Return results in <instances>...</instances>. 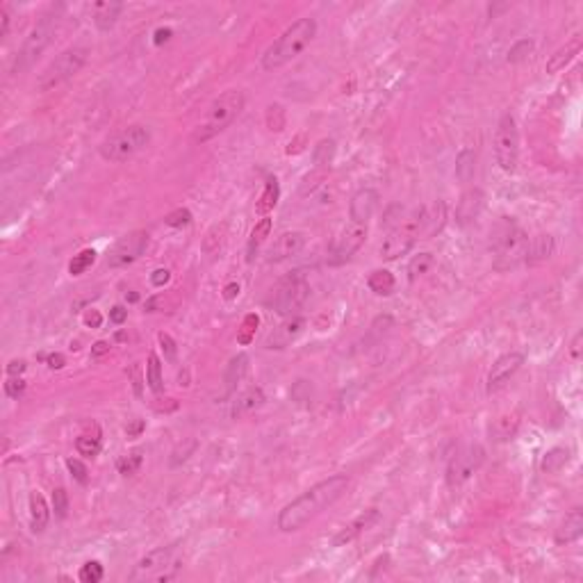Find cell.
Instances as JSON below:
<instances>
[{
	"label": "cell",
	"mask_w": 583,
	"mask_h": 583,
	"mask_svg": "<svg viewBox=\"0 0 583 583\" xmlns=\"http://www.w3.org/2000/svg\"><path fill=\"white\" fill-rule=\"evenodd\" d=\"M346 488H349V476H344V474L324 478V481H319L317 485H312L310 490H305L303 495H298L294 502H289L285 508L278 513L276 524H278V529L285 533L303 529V526L308 524L310 519H315L324 508L335 504L346 492Z\"/></svg>",
	"instance_id": "cell-1"
},
{
	"label": "cell",
	"mask_w": 583,
	"mask_h": 583,
	"mask_svg": "<svg viewBox=\"0 0 583 583\" xmlns=\"http://www.w3.org/2000/svg\"><path fill=\"white\" fill-rule=\"evenodd\" d=\"M315 34H317L315 18H298L296 23H292L265 51V55H262V68L265 71H276V68L289 64L292 60H296L310 46Z\"/></svg>",
	"instance_id": "cell-2"
},
{
	"label": "cell",
	"mask_w": 583,
	"mask_h": 583,
	"mask_svg": "<svg viewBox=\"0 0 583 583\" xmlns=\"http://www.w3.org/2000/svg\"><path fill=\"white\" fill-rule=\"evenodd\" d=\"M492 251H495V267L499 272H508L526 262L529 237L515 221L502 219L492 231Z\"/></svg>",
	"instance_id": "cell-3"
},
{
	"label": "cell",
	"mask_w": 583,
	"mask_h": 583,
	"mask_svg": "<svg viewBox=\"0 0 583 583\" xmlns=\"http://www.w3.org/2000/svg\"><path fill=\"white\" fill-rule=\"evenodd\" d=\"M244 103H246V96L244 92H239V89H228V92L221 94L219 99H214L210 103V107H207L203 121L198 123L196 133H194V140L203 144V142H210L212 137H217L219 133H224V130L237 119L242 109H244Z\"/></svg>",
	"instance_id": "cell-4"
},
{
	"label": "cell",
	"mask_w": 583,
	"mask_h": 583,
	"mask_svg": "<svg viewBox=\"0 0 583 583\" xmlns=\"http://www.w3.org/2000/svg\"><path fill=\"white\" fill-rule=\"evenodd\" d=\"M57 12H62V5L53 7L51 12L44 14V16L37 21V25L30 30L27 39L23 41V48H21L16 60H14V68H12L14 73H23L25 68H30L34 62L44 55L46 48L51 46L55 32H57V23H60Z\"/></svg>",
	"instance_id": "cell-5"
},
{
	"label": "cell",
	"mask_w": 583,
	"mask_h": 583,
	"mask_svg": "<svg viewBox=\"0 0 583 583\" xmlns=\"http://www.w3.org/2000/svg\"><path fill=\"white\" fill-rule=\"evenodd\" d=\"M180 570H183V563H180L178 545H169V547H159V549H153L151 554H146L140 563L135 565L130 579L162 583V581L176 579Z\"/></svg>",
	"instance_id": "cell-6"
},
{
	"label": "cell",
	"mask_w": 583,
	"mask_h": 583,
	"mask_svg": "<svg viewBox=\"0 0 583 583\" xmlns=\"http://www.w3.org/2000/svg\"><path fill=\"white\" fill-rule=\"evenodd\" d=\"M151 142V130L146 126H128L116 130L114 135H109L105 142L101 144V155L107 162H126V159L135 157L146 144Z\"/></svg>",
	"instance_id": "cell-7"
},
{
	"label": "cell",
	"mask_w": 583,
	"mask_h": 583,
	"mask_svg": "<svg viewBox=\"0 0 583 583\" xmlns=\"http://www.w3.org/2000/svg\"><path fill=\"white\" fill-rule=\"evenodd\" d=\"M422 210H424V207H417L413 214H408V217L401 219L397 226L390 228L387 237L383 239V244H380V258L397 260L411 251L415 246V242H417L422 235Z\"/></svg>",
	"instance_id": "cell-8"
},
{
	"label": "cell",
	"mask_w": 583,
	"mask_h": 583,
	"mask_svg": "<svg viewBox=\"0 0 583 583\" xmlns=\"http://www.w3.org/2000/svg\"><path fill=\"white\" fill-rule=\"evenodd\" d=\"M85 62H87L85 48H68V51H62L57 57L44 68V73L39 75L37 89L39 92H51V89L64 85L66 80H71L73 75L85 66Z\"/></svg>",
	"instance_id": "cell-9"
},
{
	"label": "cell",
	"mask_w": 583,
	"mask_h": 583,
	"mask_svg": "<svg viewBox=\"0 0 583 583\" xmlns=\"http://www.w3.org/2000/svg\"><path fill=\"white\" fill-rule=\"evenodd\" d=\"M495 157L499 169L506 173H515L519 162V133L513 114H504L497 126L495 135Z\"/></svg>",
	"instance_id": "cell-10"
},
{
	"label": "cell",
	"mask_w": 583,
	"mask_h": 583,
	"mask_svg": "<svg viewBox=\"0 0 583 583\" xmlns=\"http://www.w3.org/2000/svg\"><path fill=\"white\" fill-rule=\"evenodd\" d=\"M310 296V285L301 274H289L287 278H283L274 289L272 305L281 317L296 315V310L308 301Z\"/></svg>",
	"instance_id": "cell-11"
},
{
	"label": "cell",
	"mask_w": 583,
	"mask_h": 583,
	"mask_svg": "<svg viewBox=\"0 0 583 583\" xmlns=\"http://www.w3.org/2000/svg\"><path fill=\"white\" fill-rule=\"evenodd\" d=\"M485 461V449L481 444H465L463 449L456 451V456L449 461L447 467V483L451 488L463 485L474 471L481 467Z\"/></svg>",
	"instance_id": "cell-12"
},
{
	"label": "cell",
	"mask_w": 583,
	"mask_h": 583,
	"mask_svg": "<svg viewBox=\"0 0 583 583\" xmlns=\"http://www.w3.org/2000/svg\"><path fill=\"white\" fill-rule=\"evenodd\" d=\"M365 239H367V224H356V221H351V224L337 235V239L333 242L331 253H328V265L339 267V265H344V262H349L353 255L360 251V246L365 244Z\"/></svg>",
	"instance_id": "cell-13"
},
{
	"label": "cell",
	"mask_w": 583,
	"mask_h": 583,
	"mask_svg": "<svg viewBox=\"0 0 583 583\" xmlns=\"http://www.w3.org/2000/svg\"><path fill=\"white\" fill-rule=\"evenodd\" d=\"M146 246H148V233L146 231H133V233L123 235L107 255V267L116 269V267L133 265L135 260L142 258Z\"/></svg>",
	"instance_id": "cell-14"
},
{
	"label": "cell",
	"mask_w": 583,
	"mask_h": 583,
	"mask_svg": "<svg viewBox=\"0 0 583 583\" xmlns=\"http://www.w3.org/2000/svg\"><path fill=\"white\" fill-rule=\"evenodd\" d=\"M524 365V356L517 351L504 353L502 358H497V363L492 365V370L488 374V392H497L508 383V380L519 372V367Z\"/></svg>",
	"instance_id": "cell-15"
},
{
	"label": "cell",
	"mask_w": 583,
	"mask_h": 583,
	"mask_svg": "<svg viewBox=\"0 0 583 583\" xmlns=\"http://www.w3.org/2000/svg\"><path fill=\"white\" fill-rule=\"evenodd\" d=\"M378 203H380V196L376 190H372V187L358 190L351 196V203H349L351 221H356V224H367V221L374 217V212L378 210Z\"/></svg>",
	"instance_id": "cell-16"
},
{
	"label": "cell",
	"mask_w": 583,
	"mask_h": 583,
	"mask_svg": "<svg viewBox=\"0 0 583 583\" xmlns=\"http://www.w3.org/2000/svg\"><path fill=\"white\" fill-rule=\"evenodd\" d=\"M305 328V319L298 315H289L285 317V322L278 324L276 328L269 333L267 337V349H285L294 339L301 335Z\"/></svg>",
	"instance_id": "cell-17"
},
{
	"label": "cell",
	"mask_w": 583,
	"mask_h": 583,
	"mask_svg": "<svg viewBox=\"0 0 583 583\" xmlns=\"http://www.w3.org/2000/svg\"><path fill=\"white\" fill-rule=\"evenodd\" d=\"M305 246V235L298 231L292 233H283L278 239L274 242V246L269 248V262H283L287 258H294V255L301 253V248Z\"/></svg>",
	"instance_id": "cell-18"
},
{
	"label": "cell",
	"mask_w": 583,
	"mask_h": 583,
	"mask_svg": "<svg viewBox=\"0 0 583 583\" xmlns=\"http://www.w3.org/2000/svg\"><path fill=\"white\" fill-rule=\"evenodd\" d=\"M376 522H378V510L376 508H370V510L360 513V515L353 519L351 524H346L344 529L339 531L335 538H333V545L342 547L346 543H351V540H356L360 533H365L367 529H370V526H374Z\"/></svg>",
	"instance_id": "cell-19"
},
{
	"label": "cell",
	"mask_w": 583,
	"mask_h": 583,
	"mask_svg": "<svg viewBox=\"0 0 583 583\" xmlns=\"http://www.w3.org/2000/svg\"><path fill=\"white\" fill-rule=\"evenodd\" d=\"M94 12V23L99 30L107 32L112 30V27L116 25V21H119L121 12H123V3H114V0H103V3H94L92 7Z\"/></svg>",
	"instance_id": "cell-20"
},
{
	"label": "cell",
	"mask_w": 583,
	"mask_h": 583,
	"mask_svg": "<svg viewBox=\"0 0 583 583\" xmlns=\"http://www.w3.org/2000/svg\"><path fill=\"white\" fill-rule=\"evenodd\" d=\"M444 221H447V205L442 200H437L431 207H424L422 210V235H424V239L440 233Z\"/></svg>",
	"instance_id": "cell-21"
},
{
	"label": "cell",
	"mask_w": 583,
	"mask_h": 583,
	"mask_svg": "<svg viewBox=\"0 0 583 583\" xmlns=\"http://www.w3.org/2000/svg\"><path fill=\"white\" fill-rule=\"evenodd\" d=\"M581 536H583V510L574 508L572 513H567L563 524L558 526L556 545H570L574 540H579Z\"/></svg>",
	"instance_id": "cell-22"
},
{
	"label": "cell",
	"mask_w": 583,
	"mask_h": 583,
	"mask_svg": "<svg viewBox=\"0 0 583 583\" xmlns=\"http://www.w3.org/2000/svg\"><path fill=\"white\" fill-rule=\"evenodd\" d=\"M483 192L481 190H469L463 194V198L458 200V207H456V217L461 224H467V221L476 219L478 214L483 210Z\"/></svg>",
	"instance_id": "cell-23"
},
{
	"label": "cell",
	"mask_w": 583,
	"mask_h": 583,
	"mask_svg": "<svg viewBox=\"0 0 583 583\" xmlns=\"http://www.w3.org/2000/svg\"><path fill=\"white\" fill-rule=\"evenodd\" d=\"M581 46H583V44H581V37H574L572 41H567L563 48H558V51L549 57V62H547V73H558V71H563V68L570 64V62L581 53Z\"/></svg>",
	"instance_id": "cell-24"
},
{
	"label": "cell",
	"mask_w": 583,
	"mask_h": 583,
	"mask_svg": "<svg viewBox=\"0 0 583 583\" xmlns=\"http://www.w3.org/2000/svg\"><path fill=\"white\" fill-rule=\"evenodd\" d=\"M48 519H51V508H48L44 495L32 492L30 495V526H32V531L44 533V529L48 526Z\"/></svg>",
	"instance_id": "cell-25"
},
{
	"label": "cell",
	"mask_w": 583,
	"mask_h": 583,
	"mask_svg": "<svg viewBox=\"0 0 583 583\" xmlns=\"http://www.w3.org/2000/svg\"><path fill=\"white\" fill-rule=\"evenodd\" d=\"M265 404V392L260 387H248L246 392H242L237 401L233 404V417H242V415H248Z\"/></svg>",
	"instance_id": "cell-26"
},
{
	"label": "cell",
	"mask_w": 583,
	"mask_h": 583,
	"mask_svg": "<svg viewBox=\"0 0 583 583\" xmlns=\"http://www.w3.org/2000/svg\"><path fill=\"white\" fill-rule=\"evenodd\" d=\"M246 367H248V358L244 356V353H239V356H235L231 363H228L226 367V374H224V383H226V397H231V394L237 390V385L242 383V378H244L246 374Z\"/></svg>",
	"instance_id": "cell-27"
},
{
	"label": "cell",
	"mask_w": 583,
	"mask_h": 583,
	"mask_svg": "<svg viewBox=\"0 0 583 583\" xmlns=\"http://www.w3.org/2000/svg\"><path fill=\"white\" fill-rule=\"evenodd\" d=\"M554 253V237L552 235H538L529 242V251H526V262L529 265H540V262L549 260Z\"/></svg>",
	"instance_id": "cell-28"
},
{
	"label": "cell",
	"mask_w": 583,
	"mask_h": 583,
	"mask_svg": "<svg viewBox=\"0 0 583 583\" xmlns=\"http://www.w3.org/2000/svg\"><path fill=\"white\" fill-rule=\"evenodd\" d=\"M367 285H370V289L374 292V294L390 296L394 292V287H397V281H394V276L387 272V269H376V272L370 274V278H367Z\"/></svg>",
	"instance_id": "cell-29"
},
{
	"label": "cell",
	"mask_w": 583,
	"mask_h": 583,
	"mask_svg": "<svg viewBox=\"0 0 583 583\" xmlns=\"http://www.w3.org/2000/svg\"><path fill=\"white\" fill-rule=\"evenodd\" d=\"M269 233H272V219L269 217H262L260 224H255V228L251 231V237H248V246H246V258L248 262L255 260V253H258V248L265 244V239L269 237Z\"/></svg>",
	"instance_id": "cell-30"
},
{
	"label": "cell",
	"mask_w": 583,
	"mask_h": 583,
	"mask_svg": "<svg viewBox=\"0 0 583 583\" xmlns=\"http://www.w3.org/2000/svg\"><path fill=\"white\" fill-rule=\"evenodd\" d=\"M474 169H476V151L474 148H465L458 153L456 157V178L461 183H469L474 178Z\"/></svg>",
	"instance_id": "cell-31"
},
{
	"label": "cell",
	"mask_w": 583,
	"mask_h": 583,
	"mask_svg": "<svg viewBox=\"0 0 583 583\" xmlns=\"http://www.w3.org/2000/svg\"><path fill=\"white\" fill-rule=\"evenodd\" d=\"M567 461H570V451L563 449V447H554V449H549L543 456V463H540V467H543L545 474H556V471H560L565 467Z\"/></svg>",
	"instance_id": "cell-32"
},
{
	"label": "cell",
	"mask_w": 583,
	"mask_h": 583,
	"mask_svg": "<svg viewBox=\"0 0 583 583\" xmlns=\"http://www.w3.org/2000/svg\"><path fill=\"white\" fill-rule=\"evenodd\" d=\"M278 196H281V187H278V180L276 178H269L267 185H265V192H262V196L258 200V205H255V210H258V214H262V217H267L269 212L274 210L276 203H278Z\"/></svg>",
	"instance_id": "cell-33"
},
{
	"label": "cell",
	"mask_w": 583,
	"mask_h": 583,
	"mask_svg": "<svg viewBox=\"0 0 583 583\" xmlns=\"http://www.w3.org/2000/svg\"><path fill=\"white\" fill-rule=\"evenodd\" d=\"M333 159H335V142H333V140H322L315 146V151H312V162H315V169L328 171V166L333 164Z\"/></svg>",
	"instance_id": "cell-34"
},
{
	"label": "cell",
	"mask_w": 583,
	"mask_h": 583,
	"mask_svg": "<svg viewBox=\"0 0 583 583\" xmlns=\"http://www.w3.org/2000/svg\"><path fill=\"white\" fill-rule=\"evenodd\" d=\"M146 383L155 394H159L164 390V378H162V363L155 353L148 356V365H146Z\"/></svg>",
	"instance_id": "cell-35"
},
{
	"label": "cell",
	"mask_w": 583,
	"mask_h": 583,
	"mask_svg": "<svg viewBox=\"0 0 583 583\" xmlns=\"http://www.w3.org/2000/svg\"><path fill=\"white\" fill-rule=\"evenodd\" d=\"M433 255L431 253H419L415 255V258L411 260V265H408V278H411L413 283L422 278V276H426L428 272H431L433 267Z\"/></svg>",
	"instance_id": "cell-36"
},
{
	"label": "cell",
	"mask_w": 583,
	"mask_h": 583,
	"mask_svg": "<svg viewBox=\"0 0 583 583\" xmlns=\"http://www.w3.org/2000/svg\"><path fill=\"white\" fill-rule=\"evenodd\" d=\"M94 260H96V251H94V248H85V251H80L78 255H73V260L68 262V274H71V276L85 274L87 269L94 265Z\"/></svg>",
	"instance_id": "cell-37"
},
{
	"label": "cell",
	"mask_w": 583,
	"mask_h": 583,
	"mask_svg": "<svg viewBox=\"0 0 583 583\" xmlns=\"http://www.w3.org/2000/svg\"><path fill=\"white\" fill-rule=\"evenodd\" d=\"M144 451L142 449H135V451H130L128 456H121L119 461H116V467H119V471L121 474H135L137 469L142 467V463H144Z\"/></svg>",
	"instance_id": "cell-38"
},
{
	"label": "cell",
	"mask_w": 583,
	"mask_h": 583,
	"mask_svg": "<svg viewBox=\"0 0 583 583\" xmlns=\"http://www.w3.org/2000/svg\"><path fill=\"white\" fill-rule=\"evenodd\" d=\"M75 449H78L80 456L85 458H94L101 454V437L99 435H80L75 440Z\"/></svg>",
	"instance_id": "cell-39"
},
{
	"label": "cell",
	"mask_w": 583,
	"mask_h": 583,
	"mask_svg": "<svg viewBox=\"0 0 583 583\" xmlns=\"http://www.w3.org/2000/svg\"><path fill=\"white\" fill-rule=\"evenodd\" d=\"M533 48H536L533 39H519L517 44L508 51V62L510 64H519V62H524L533 53Z\"/></svg>",
	"instance_id": "cell-40"
},
{
	"label": "cell",
	"mask_w": 583,
	"mask_h": 583,
	"mask_svg": "<svg viewBox=\"0 0 583 583\" xmlns=\"http://www.w3.org/2000/svg\"><path fill=\"white\" fill-rule=\"evenodd\" d=\"M103 565L99 563V560H89V563H85L80 567V581L82 583H99L103 579Z\"/></svg>",
	"instance_id": "cell-41"
},
{
	"label": "cell",
	"mask_w": 583,
	"mask_h": 583,
	"mask_svg": "<svg viewBox=\"0 0 583 583\" xmlns=\"http://www.w3.org/2000/svg\"><path fill=\"white\" fill-rule=\"evenodd\" d=\"M267 126H269V130H276V133H281V130L285 128V109H283L281 105H269V109H267Z\"/></svg>",
	"instance_id": "cell-42"
},
{
	"label": "cell",
	"mask_w": 583,
	"mask_h": 583,
	"mask_svg": "<svg viewBox=\"0 0 583 583\" xmlns=\"http://www.w3.org/2000/svg\"><path fill=\"white\" fill-rule=\"evenodd\" d=\"M53 510H55V515H57L60 519L66 517V513H68V495H66L64 488H55L53 490Z\"/></svg>",
	"instance_id": "cell-43"
},
{
	"label": "cell",
	"mask_w": 583,
	"mask_h": 583,
	"mask_svg": "<svg viewBox=\"0 0 583 583\" xmlns=\"http://www.w3.org/2000/svg\"><path fill=\"white\" fill-rule=\"evenodd\" d=\"M196 447H198V442H196V440H187V442H185V447H183V444H180V447L171 454V465H173V467H178L180 463H185L187 458H190V456L194 454V451H196Z\"/></svg>",
	"instance_id": "cell-44"
},
{
	"label": "cell",
	"mask_w": 583,
	"mask_h": 583,
	"mask_svg": "<svg viewBox=\"0 0 583 583\" xmlns=\"http://www.w3.org/2000/svg\"><path fill=\"white\" fill-rule=\"evenodd\" d=\"M326 173L328 171H324V169H315L310 173V176H305L303 178V183H301V194H310V192H315L319 185L324 183L326 180Z\"/></svg>",
	"instance_id": "cell-45"
},
{
	"label": "cell",
	"mask_w": 583,
	"mask_h": 583,
	"mask_svg": "<svg viewBox=\"0 0 583 583\" xmlns=\"http://www.w3.org/2000/svg\"><path fill=\"white\" fill-rule=\"evenodd\" d=\"M164 221H166V226H171V228L190 226V224H192V212H190V210H183V207H180V210L171 212Z\"/></svg>",
	"instance_id": "cell-46"
},
{
	"label": "cell",
	"mask_w": 583,
	"mask_h": 583,
	"mask_svg": "<svg viewBox=\"0 0 583 583\" xmlns=\"http://www.w3.org/2000/svg\"><path fill=\"white\" fill-rule=\"evenodd\" d=\"M66 467H68V471H71L73 478H75L78 483H87V481H89V471H87V467H85V463H80L78 458H68V461H66Z\"/></svg>",
	"instance_id": "cell-47"
},
{
	"label": "cell",
	"mask_w": 583,
	"mask_h": 583,
	"mask_svg": "<svg viewBox=\"0 0 583 583\" xmlns=\"http://www.w3.org/2000/svg\"><path fill=\"white\" fill-rule=\"evenodd\" d=\"M258 322H260V319L255 317V315H248V317L244 319V326H242V333L237 335V339H239L242 344H248V342H251V339H253V331L258 328Z\"/></svg>",
	"instance_id": "cell-48"
},
{
	"label": "cell",
	"mask_w": 583,
	"mask_h": 583,
	"mask_svg": "<svg viewBox=\"0 0 583 583\" xmlns=\"http://www.w3.org/2000/svg\"><path fill=\"white\" fill-rule=\"evenodd\" d=\"M5 392H7V397L18 399L21 394L25 392V380H23V378H18V376H12V378L5 383Z\"/></svg>",
	"instance_id": "cell-49"
},
{
	"label": "cell",
	"mask_w": 583,
	"mask_h": 583,
	"mask_svg": "<svg viewBox=\"0 0 583 583\" xmlns=\"http://www.w3.org/2000/svg\"><path fill=\"white\" fill-rule=\"evenodd\" d=\"M497 428H504V431L497 433V437H499V440H506V437H510L513 433H515L517 419H515V417H502V419L497 422ZM497 428H495V431H497Z\"/></svg>",
	"instance_id": "cell-50"
},
{
	"label": "cell",
	"mask_w": 583,
	"mask_h": 583,
	"mask_svg": "<svg viewBox=\"0 0 583 583\" xmlns=\"http://www.w3.org/2000/svg\"><path fill=\"white\" fill-rule=\"evenodd\" d=\"M159 344H162V349H164V353H166V360H173L176 358V342H173V339L166 335V333H159Z\"/></svg>",
	"instance_id": "cell-51"
},
{
	"label": "cell",
	"mask_w": 583,
	"mask_h": 583,
	"mask_svg": "<svg viewBox=\"0 0 583 583\" xmlns=\"http://www.w3.org/2000/svg\"><path fill=\"white\" fill-rule=\"evenodd\" d=\"M169 278H171L169 269H155V272H153V276H151V283H153L155 287H164L166 283H169Z\"/></svg>",
	"instance_id": "cell-52"
},
{
	"label": "cell",
	"mask_w": 583,
	"mask_h": 583,
	"mask_svg": "<svg viewBox=\"0 0 583 583\" xmlns=\"http://www.w3.org/2000/svg\"><path fill=\"white\" fill-rule=\"evenodd\" d=\"M126 319H128V310L123 308V305H114V308L109 310V322H112V324L121 326L123 322H126Z\"/></svg>",
	"instance_id": "cell-53"
},
{
	"label": "cell",
	"mask_w": 583,
	"mask_h": 583,
	"mask_svg": "<svg viewBox=\"0 0 583 583\" xmlns=\"http://www.w3.org/2000/svg\"><path fill=\"white\" fill-rule=\"evenodd\" d=\"M7 30H10V14L5 7H0V39L7 37Z\"/></svg>",
	"instance_id": "cell-54"
},
{
	"label": "cell",
	"mask_w": 583,
	"mask_h": 583,
	"mask_svg": "<svg viewBox=\"0 0 583 583\" xmlns=\"http://www.w3.org/2000/svg\"><path fill=\"white\" fill-rule=\"evenodd\" d=\"M23 372H25L23 360H12V363L7 365V374H10V376H18V374H23Z\"/></svg>",
	"instance_id": "cell-55"
},
{
	"label": "cell",
	"mask_w": 583,
	"mask_h": 583,
	"mask_svg": "<svg viewBox=\"0 0 583 583\" xmlns=\"http://www.w3.org/2000/svg\"><path fill=\"white\" fill-rule=\"evenodd\" d=\"M48 367H51V370H62V367H64V356H62V353L48 356Z\"/></svg>",
	"instance_id": "cell-56"
},
{
	"label": "cell",
	"mask_w": 583,
	"mask_h": 583,
	"mask_svg": "<svg viewBox=\"0 0 583 583\" xmlns=\"http://www.w3.org/2000/svg\"><path fill=\"white\" fill-rule=\"evenodd\" d=\"M107 351H109V344H107V342H96V344H94V349H92V358H101V356H105Z\"/></svg>",
	"instance_id": "cell-57"
},
{
	"label": "cell",
	"mask_w": 583,
	"mask_h": 583,
	"mask_svg": "<svg viewBox=\"0 0 583 583\" xmlns=\"http://www.w3.org/2000/svg\"><path fill=\"white\" fill-rule=\"evenodd\" d=\"M239 294V285L237 283H231V285H226V289H224V298L226 301H233L235 296Z\"/></svg>",
	"instance_id": "cell-58"
},
{
	"label": "cell",
	"mask_w": 583,
	"mask_h": 583,
	"mask_svg": "<svg viewBox=\"0 0 583 583\" xmlns=\"http://www.w3.org/2000/svg\"><path fill=\"white\" fill-rule=\"evenodd\" d=\"M85 322H87V326H92V328H99L103 319H101V315H99V312H96V310H92V312H89V315L85 317Z\"/></svg>",
	"instance_id": "cell-59"
},
{
	"label": "cell",
	"mask_w": 583,
	"mask_h": 583,
	"mask_svg": "<svg viewBox=\"0 0 583 583\" xmlns=\"http://www.w3.org/2000/svg\"><path fill=\"white\" fill-rule=\"evenodd\" d=\"M126 431H128V435H130V437H137V435H140V433L144 431V422H142V419H135V424H133V426H128Z\"/></svg>",
	"instance_id": "cell-60"
},
{
	"label": "cell",
	"mask_w": 583,
	"mask_h": 583,
	"mask_svg": "<svg viewBox=\"0 0 583 583\" xmlns=\"http://www.w3.org/2000/svg\"><path fill=\"white\" fill-rule=\"evenodd\" d=\"M581 337H583V335L579 333V335L574 337V342H572V356H574V358H579V356H581Z\"/></svg>",
	"instance_id": "cell-61"
},
{
	"label": "cell",
	"mask_w": 583,
	"mask_h": 583,
	"mask_svg": "<svg viewBox=\"0 0 583 583\" xmlns=\"http://www.w3.org/2000/svg\"><path fill=\"white\" fill-rule=\"evenodd\" d=\"M169 37H171V30H169V27H166V30H157V32H155V44H162V41H166Z\"/></svg>",
	"instance_id": "cell-62"
}]
</instances>
